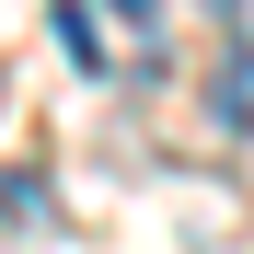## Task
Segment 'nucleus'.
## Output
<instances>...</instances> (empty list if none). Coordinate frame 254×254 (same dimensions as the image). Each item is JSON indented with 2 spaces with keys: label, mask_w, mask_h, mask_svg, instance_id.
I'll return each mask as SVG.
<instances>
[{
  "label": "nucleus",
  "mask_w": 254,
  "mask_h": 254,
  "mask_svg": "<svg viewBox=\"0 0 254 254\" xmlns=\"http://www.w3.org/2000/svg\"><path fill=\"white\" fill-rule=\"evenodd\" d=\"M47 35H58L69 69H104V23H93V0H47Z\"/></svg>",
  "instance_id": "obj_1"
},
{
  "label": "nucleus",
  "mask_w": 254,
  "mask_h": 254,
  "mask_svg": "<svg viewBox=\"0 0 254 254\" xmlns=\"http://www.w3.org/2000/svg\"><path fill=\"white\" fill-rule=\"evenodd\" d=\"M208 104H220V127H254V58H231V69H220V93H208Z\"/></svg>",
  "instance_id": "obj_2"
},
{
  "label": "nucleus",
  "mask_w": 254,
  "mask_h": 254,
  "mask_svg": "<svg viewBox=\"0 0 254 254\" xmlns=\"http://www.w3.org/2000/svg\"><path fill=\"white\" fill-rule=\"evenodd\" d=\"M0 220H47V174H12L0 185Z\"/></svg>",
  "instance_id": "obj_3"
},
{
  "label": "nucleus",
  "mask_w": 254,
  "mask_h": 254,
  "mask_svg": "<svg viewBox=\"0 0 254 254\" xmlns=\"http://www.w3.org/2000/svg\"><path fill=\"white\" fill-rule=\"evenodd\" d=\"M116 12H127V23H150V12H162V0H116Z\"/></svg>",
  "instance_id": "obj_4"
}]
</instances>
